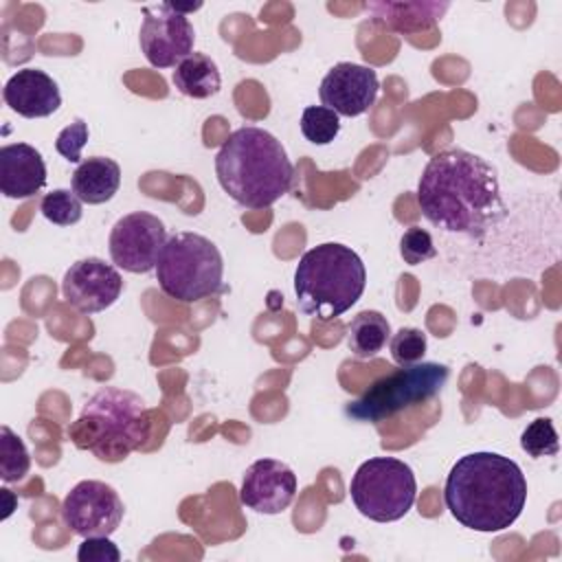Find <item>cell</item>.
Wrapping results in <instances>:
<instances>
[{"instance_id":"2","label":"cell","mask_w":562,"mask_h":562,"mask_svg":"<svg viewBox=\"0 0 562 562\" xmlns=\"http://www.w3.org/2000/svg\"><path fill=\"white\" fill-rule=\"evenodd\" d=\"M443 501L452 518L474 531L512 527L527 503L520 465L498 452L463 454L448 472Z\"/></svg>"},{"instance_id":"11","label":"cell","mask_w":562,"mask_h":562,"mask_svg":"<svg viewBox=\"0 0 562 562\" xmlns=\"http://www.w3.org/2000/svg\"><path fill=\"white\" fill-rule=\"evenodd\" d=\"M165 241V224L147 211H134L112 226L108 246L114 266L134 274H145L156 270Z\"/></svg>"},{"instance_id":"16","label":"cell","mask_w":562,"mask_h":562,"mask_svg":"<svg viewBox=\"0 0 562 562\" xmlns=\"http://www.w3.org/2000/svg\"><path fill=\"white\" fill-rule=\"evenodd\" d=\"M46 184V165L42 154L29 143H9L0 147V191L4 198H33Z\"/></svg>"},{"instance_id":"18","label":"cell","mask_w":562,"mask_h":562,"mask_svg":"<svg viewBox=\"0 0 562 562\" xmlns=\"http://www.w3.org/2000/svg\"><path fill=\"white\" fill-rule=\"evenodd\" d=\"M448 7V2H375L367 9L391 31L417 33L435 26Z\"/></svg>"},{"instance_id":"21","label":"cell","mask_w":562,"mask_h":562,"mask_svg":"<svg viewBox=\"0 0 562 562\" xmlns=\"http://www.w3.org/2000/svg\"><path fill=\"white\" fill-rule=\"evenodd\" d=\"M31 457L24 441L9 428H0V476L4 483L22 481L29 474Z\"/></svg>"},{"instance_id":"20","label":"cell","mask_w":562,"mask_h":562,"mask_svg":"<svg viewBox=\"0 0 562 562\" xmlns=\"http://www.w3.org/2000/svg\"><path fill=\"white\" fill-rule=\"evenodd\" d=\"M391 338V325L384 314L364 310L353 316L347 329V347L356 358H373Z\"/></svg>"},{"instance_id":"25","label":"cell","mask_w":562,"mask_h":562,"mask_svg":"<svg viewBox=\"0 0 562 562\" xmlns=\"http://www.w3.org/2000/svg\"><path fill=\"white\" fill-rule=\"evenodd\" d=\"M426 334L417 327H402L397 329L391 338H389V349H391V358L400 364V367H408L415 362H422L424 353H426Z\"/></svg>"},{"instance_id":"3","label":"cell","mask_w":562,"mask_h":562,"mask_svg":"<svg viewBox=\"0 0 562 562\" xmlns=\"http://www.w3.org/2000/svg\"><path fill=\"white\" fill-rule=\"evenodd\" d=\"M220 187L246 209H268L294 182L285 147L268 130L244 125L228 134L215 156Z\"/></svg>"},{"instance_id":"13","label":"cell","mask_w":562,"mask_h":562,"mask_svg":"<svg viewBox=\"0 0 562 562\" xmlns=\"http://www.w3.org/2000/svg\"><path fill=\"white\" fill-rule=\"evenodd\" d=\"M378 90L380 81L373 68L353 61H338L323 77L318 94L325 108L334 110L338 116L353 119L375 103Z\"/></svg>"},{"instance_id":"17","label":"cell","mask_w":562,"mask_h":562,"mask_svg":"<svg viewBox=\"0 0 562 562\" xmlns=\"http://www.w3.org/2000/svg\"><path fill=\"white\" fill-rule=\"evenodd\" d=\"M72 191L86 204H103L112 200L121 187V167L105 156H92L72 171Z\"/></svg>"},{"instance_id":"28","label":"cell","mask_w":562,"mask_h":562,"mask_svg":"<svg viewBox=\"0 0 562 562\" xmlns=\"http://www.w3.org/2000/svg\"><path fill=\"white\" fill-rule=\"evenodd\" d=\"M79 562H119L121 551L110 536H88L77 549Z\"/></svg>"},{"instance_id":"12","label":"cell","mask_w":562,"mask_h":562,"mask_svg":"<svg viewBox=\"0 0 562 562\" xmlns=\"http://www.w3.org/2000/svg\"><path fill=\"white\" fill-rule=\"evenodd\" d=\"M123 290V279L112 263L99 257H86L75 261L64 279L61 294L68 305L83 314H97L116 303Z\"/></svg>"},{"instance_id":"1","label":"cell","mask_w":562,"mask_h":562,"mask_svg":"<svg viewBox=\"0 0 562 562\" xmlns=\"http://www.w3.org/2000/svg\"><path fill=\"white\" fill-rule=\"evenodd\" d=\"M417 204L432 226L476 239L507 215L496 167L465 149H443L428 160L417 182Z\"/></svg>"},{"instance_id":"23","label":"cell","mask_w":562,"mask_h":562,"mask_svg":"<svg viewBox=\"0 0 562 562\" xmlns=\"http://www.w3.org/2000/svg\"><path fill=\"white\" fill-rule=\"evenodd\" d=\"M42 215L57 224V226H72L81 220V200L75 195V191L68 189H53L48 191L40 202Z\"/></svg>"},{"instance_id":"26","label":"cell","mask_w":562,"mask_h":562,"mask_svg":"<svg viewBox=\"0 0 562 562\" xmlns=\"http://www.w3.org/2000/svg\"><path fill=\"white\" fill-rule=\"evenodd\" d=\"M400 255L408 266H417V263H424V261L437 257V248L426 228L411 226L404 231V235L400 239Z\"/></svg>"},{"instance_id":"5","label":"cell","mask_w":562,"mask_h":562,"mask_svg":"<svg viewBox=\"0 0 562 562\" xmlns=\"http://www.w3.org/2000/svg\"><path fill=\"white\" fill-rule=\"evenodd\" d=\"M367 285V270L356 250L327 241L303 252L294 270L296 305L303 314L331 321L358 303Z\"/></svg>"},{"instance_id":"14","label":"cell","mask_w":562,"mask_h":562,"mask_svg":"<svg viewBox=\"0 0 562 562\" xmlns=\"http://www.w3.org/2000/svg\"><path fill=\"white\" fill-rule=\"evenodd\" d=\"M296 485V474L290 465L277 459H257L241 476L239 501L257 514H281L294 501Z\"/></svg>"},{"instance_id":"22","label":"cell","mask_w":562,"mask_h":562,"mask_svg":"<svg viewBox=\"0 0 562 562\" xmlns=\"http://www.w3.org/2000/svg\"><path fill=\"white\" fill-rule=\"evenodd\" d=\"M301 132L314 145H329L340 132V116L325 105H307L301 114Z\"/></svg>"},{"instance_id":"9","label":"cell","mask_w":562,"mask_h":562,"mask_svg":"<svg viewBox=\"0 0 562 562\" xmlns=\"http://www.w3.org/2000/svg\"><path fill=\"white\" fill-rule=\"evenodd\" d=\"M195 9H200V4L191 9H180L169 2L143 7L138 42L145 59L154 68H176L193 53L195 31L187 13Z\"/></svg>"},{"instance_id":"4","label":"cell","mask_w":562,"mask_h":562,"mask_svg":"<svg viewBox=\"0 0 562 562\" xmlns=\"http://www.w3.org/2000/svg\"><path fill=\"white\" fill-rule=\"evenodd\" d=\"M149 432L151 419L145 400L119 386L97 391L68 426V439L79 450H90L108 463L123 461L147 441Z\"/></svg>"},{"instance_id":"8","label":"cell","mask_w":562,"mask_h":562,"mask_svg":"<svg viewBox=\"0 0 562 562\" xmlns=\"http://www.w3.org/2000/svg\"><path fill=\"white\" fill-rule=\"evenodd\" d=\"M349 494L356 509L375 522H393L408 514L417 481L408 463L395 457H371L356 470Z\"/></svg>"},{"instance_id":"6","label":"cell","mask_w":562,"mask_h":562,"mask_svg":"<svg viewBox=\"0 0 562 562\" xmlns=\"http://www.w3.org/2000/svg\"><path fill=\"white\" fill-rule=\"evenodd\" d=\"M224 259L217 246L191 231H178L167 237L156 263L160 290L180 301L195 303L222 290Z\"/></svg>"},{"instance_id":"24","label":"cell","mask_w":562,"mask_h":562,"mask_svg":"<svg viewBox=\"0 0 562 562\" xmlns=\"http://www.w3.org/2000/svg\"><path fill=\"white\" fill-rule=\"evenodd\" d=\"M520 448L533 457H553L560 452V441H558V432L553 428V422L547 417H538L533 419L520 435Z\"/></svg>"},{"instance_id":"7","label":"cell","mask_w":562,"mask_h":562,"mask_svg":"<svg viewBox=\"0 0 562 562\" xmlns=\"http://www.w3.org/2000/svg\"><path fill=\"white\" fill-rule=\"evenodd\" d=\"M450 369L439 362H415L375 380L358 400L345 406L353 422L378 424L395 413L437 395L448 382Z\"/></svg>"},{"instance_id":"15","label":"cell","mask_w":562,"mask_h":562,"mask_svg":"<svg viewBox=\"0 0 562 562\" xmlns=\"http://www.w3.org/2000/svg\"><path fill=\"white\" fill-rule=\"evenodd\" d=\"M4 103L24 119H44L59 110L57 81L40 68H22L9 77L2 90Z\"/></svg>"},{"instance_id":"27","label":"cell","mask_w":562,"mask_h":562,"mask_svg":"<svg viewBox=\"0 0 562 562\" xmlns=\"http://www.w3.org/2000/svg\"><path fill=\"white\" fill-rule=\"evenodd\" d=\"M88 123L83 119L72 121L70 125H66L55 140V149L68 160V162H79L81 160V149L88 143Z\"/></svg>"},{"instance_id":"10","label":"cell","mask_w":562,"mask_h":562,"mask_svg":"<svg viewBox=\"0 0 562 562\" xmlns=\"http://www.w3.org/2000/svg\"><path fill=\"white\" fill-rule=\"evenodd\" d=\"M123 501L116 490L103 481H79L61 503L66 527L81 536H112L123 520Z\"/></svg>"},{"instance_id":"19","label":"cell","mask_w":562,"mask_h":562,"mask_svg":"<svg viewBox=\"0 0 562 562\" xmlns=\"http://www.w3.org/2000/svg\"><path fill=\"white\" fill-rule=\"evenodd\" d=\"M171 81L184 97L191 99H209L222 88L220 68L204 53H191L187 59H182L176 66Z\"/></svg>"}]
</instances>
